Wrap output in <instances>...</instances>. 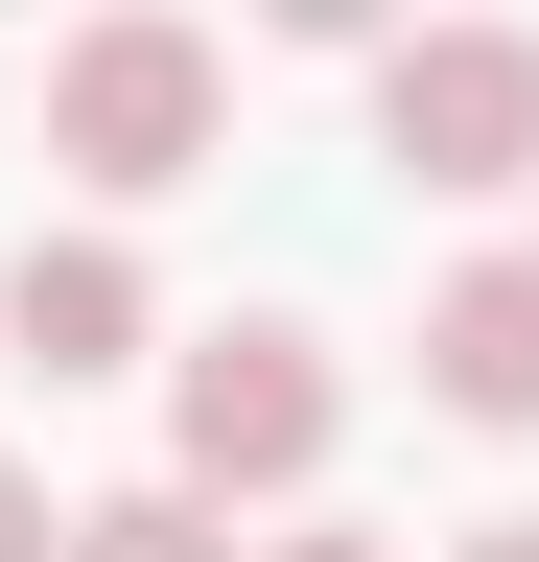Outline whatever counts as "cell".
I'll list each match as a JSON object with an SVG mask.
<instances>
[{"label": "cell", "instance_id": "cell-2", "mask_svg": "<svg viewBox=\"0 0 539 562\" xmlns=\"http://www.w3.org/2000/svg\"><path fill=\"white\" fill-rule=\"evenodd\" d=\"M328 422H352V375H328L305 328H188L165 351V469L188 492H305Z\"/></svg>", "mask_w": 539, "mask_h": 562}, {"label": "cell", "instance_id": "cell-5", "mask_svg": "<svg viewBox=\"0 0 539 562\" xmlns=\"http://www.w3.org/2000/svg\"><path fill=\"white\" fill-rule=\"evenodd\" d=\"M423 398L446 422H539V258H469L423 305Z\"/></svg>", "mask_w": 539, "mask_h": 562}, {"label": "cell", "instance_id": "cell-7", "mask_svg": "<svg viewBox=\"0 0 539 562\" xmlns=\"http://www.w3.org/2000/svg\"><path fill=\"white\" fill-rule=\"evenodd\" d=\"M282 47H398V0H258Z\"/></svg>", "mask_w": 539, "mask_h": 562}, {"label": "cell", "instance_id": "cell-1", "mask_svg": "<svg viewBox=\"0 0 539 562\" xmlns=\"http://www.w3.org/2000/svg\"><path fill=\"white\" fill-rule=\"evenodd\" d=\"M47 165L71 188H188V165H235V47L212 24H165V0H117V24H71L47 47Z\"/></svg>", "mask_w": 539, "mask_h": 562}, {"label": "cell", "instance_id": "cell-10", "mask_svg": "<svg viewBox=\"0 0 539 562\" xmlns=\"http://www.w3.org/2000/svg\"><path fill=\"white\" fill-rule=\"evenodd\" d=\"M469 562H539V516H493V539H469Z\"/></svg>", "mask_w": 539, "mask_h": 562}, {"label": "cell", "instance_id": "cell-9", "mask_svg": "<svg viewBox=\"0 0 539 562\" xmlns=\"http://www.w3.org/2000/svg\"><path fill=\"white\" fill-rule=\"evenodd\" d=\"M258 562H398V539H352V516H305V539H258Z\"/></svg>", "mask_w": 539, "mask_h": 562}, {"label": "cell", "instance_id": "cell-3", "mask_svg": "<svg viewBox=\"0 0 539 562\" xmlns=\"http://www.w3.org/2000/svg\"><path fill=\"white\" fill-rule=\"evenodd\" d=\"M375 165L398 188H539V24H398L375 47Z\"/></svg>", "mask_w": 539, "mask_h": 562}, {"label": "cell", "instance_id": "cell-8", "mask_svg": "<svg viewBox=\"0 0 539 562\" xmlns=\"http://www.w3.org/2000/svg\"><path fill=\"white\" fill-rule=\"evenodd\" d=\"M0 562H71V516H47V469H0Z\"/></svg>", "mask_w": 539, "mask_h": 562}, {"label": "cell", "instance_id": "cell-4", "mask_svg": "<svg viewBox=\"0 0 539 562\" xmlns=\"http://www.w3.org/2000/svg\"><path fill=\"white\" fill-rule=\"evenodd\" d=\"M142 328H165V305H142V258H117V235H24V258H0V351H24L47 398H71V375H117Z\"/></svg>", "mask_w": 539, "mask_h": 562}, {"label": "cell", "instance_id": "cell-6", "mask_svg": "<svg viewBox=\"0 0 539 562\" xmlns=\"http://www.w3.org/2000/svg\"><path fill=\"white\" fill-rule=\"evenodd\" d=\"M71 562H235V492L142 469V492H94V516H71Z\"/></svg>", "mask_w": 539, "mask_h": 562}]
</instances>
